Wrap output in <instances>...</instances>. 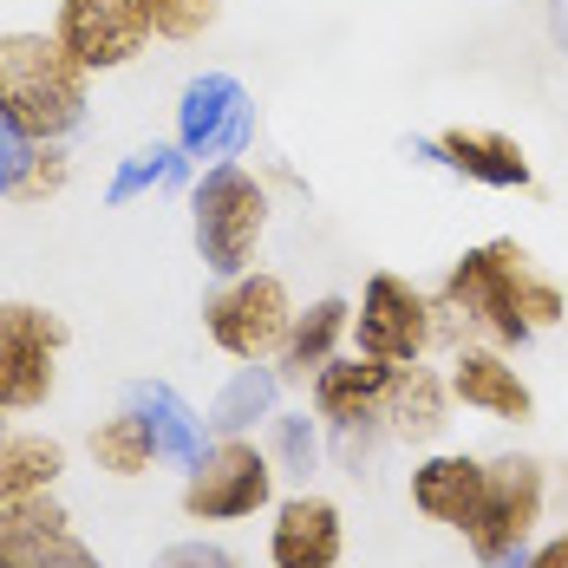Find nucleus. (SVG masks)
I'll return each instance as SVG.
<instances>
[{"label": "nucleus", "instance_id": "5", "mask_svg": "<svg viewBox=\"0 0 568 568\" xmlns=\"http://www.w3.org/2000/svg\"><path fill=\"white\" fill-rule=\"evenodd\" d=\"M275 504H282V470L255 438H216L183 470V490H176V510L190 523H248Z\"/></svg>", "mask_w": 568, "mask_h": 568}, {"label": "nucleus", "instance_id": "6", "mask_svg": "<svg viewBox=\"0 0 568 568\" xmlns=\"http://www.w3.org/2000/svg\"><path fill=\"white\" fill-rule=\"evenodd\" d=\"M287 327H294V294H287V282L268 275V268H248V275L223 282L203 301V334H210V346L229 353L235 366L275 359L282 341H287Z\"/></svg>", "mask_w": 568, "mask_h": 568}, {"label": "nucleus", "instance_id": "23", "mask_svg": "<svg viewBox=\"0 0 568 568\" xmlns=\"http://www.w3.org/2000/svg\"><path fill=\"white\" fill-rule=\"evenodd\" d=\"M190 176V158L176 151V144H144V151H131V158H118L112 183H105V203L124 210V203H138V196H158V190H176Z\"/></svg>", "mask_w": 568, "mask_h": 568}, {"label": "nucleus", "instance_id": "10", "mask_svg": "<svg viewBox=\"0 0 568 568\" xmlns=\"http://www.w3.org/2000/svg\"><path fill=\"white\" fill-rule=\"evenodd\" d=\"M53 40L79 59L92 79H99V72H124L131 59L158 40L151 0H59L53 7Z\"/></svg>", "mask_w": 568, "mask_h": 568}, {"label": "nucleus", "instance_id": "28", "mask_svg": "<svg viewBox=\"0 0 568 568\" xmlns=\"http://www.w3.org/2000/svg\"><path fill=\"white\" fill-rule=\"evenodd\" d=\"M158 568H235V556L223 542H210V536H183V542H171L158 556Z\"/></svg>", "mask_w": 568, "mask_h": 568}, {"label": "nucleus", "instance_id": "9", "mask_svg": "<svg viewBox=\"0 0 568 568\" xmlns=\"http://www.w3.org/2000/svg\"><path fill=\"white\" fill-rule=\"evenodd\" d=\"M255 144V99L235 72H196L176 99V151L210 171V164H235Z\"/></svg>", "mask_w": 568, "mask_h": 568}, {"label": "nucleus", "instance_id": "21", "mask_svg": "<svg viewBox=\"0 0 568 568\" xmlns=\"http://www.w3.org/2000/svg\"><path fill=\"white\" fill-rule=\"evenodd\" d=\"M85 452H92V470H105L112 484H138V477H151V470L164 464V457H158V438H151V425H144L131 405H118L112 418L92 425Z\"/></svg>", "mask_w": 568, "mask_h": 568}, {"label": "nucleus", "instance_id": "29", "mask_svg": "<svg viewBox=\"0 0 568 568\" xmlns=\"http://www.w3.org/2000/svg\"><path fill=\"white\" fill-rule=\"evenodd\" d=\"M27 158H33V138H27V131H13V118L0 112V203H7V190L20 183Z\"/></svg>", "mask_w": 568, "mask_h": 568}, {"label": "nucleus", "instance_id": "3", "mask_svg": "<svg viewBox=\"0 0 568 568\" xmlns=\"http://www.w3.org/2000/svg\"><path fill=\"white\" fill-rule=\"evenodd\" d=\"M190 242L216 282L248 275L268 242V183L242 164H210L190 183Z\"/></svg>", "mask_w": 568, "mask_h": 568}, {"label": "nucleus", "instance_id": "8", "mask_svg": "<svg viewBox=\"0 0 568 568\" xmlns=\"http://www.w3.org/2000/svg\"><path fill=\"white\" fill-rule=\"evenodd\" d=\"M65 321L40 301H0V405L7 412H40L59 393V359H65Z\"/></svg>", "mask_w": 568, "mask_h": 568}, {"label": "nucleus", "instance_id": "30", "mask_svg": "<svg viewBox=\"0 0 568 568\" xmlns=\"http://www.w3.org/2000/svg\"><path fill=\"white\" fill-rule=\"evenodd\" d=\"M516 568H568V523L556 529V536H542L536 549H523V562Z\"/></svg>", "mask_w": 568, "mask_h": 568}, {"label": "nucleus", "instance_id": "12", "mask_svg": "<svg viewBox=\"0 0 568 568\" xmlns=\"http://www.w3.org/2000/svg\"><path fill=\"white\" fill-rule=\"evenodd\" d=\"M268 523V568H341L346 562V516L327 490H294L275 504Z\"/></svg>", "mask_w": 568, "mask_h": 568}, {"label": "nucleus", "instance_id": "27", "mask_svg": "<svg viewBox=\"0 0 568 568\" xmlns=\"http://www.w3.org/2000/svg\"><path fill=\"white\" fill-rule=\"evenodd\" d=\"M327 432H334L327 452H334V464H341L346 477H359L379 445H393V438H386V418H353V425H327Z\"/></svg>", "mask_w": 568, "mask_h": 568}, {"label": "nucleus", "instance_id": "18", "mask_svg": "<svg viewBox=\"0 0 568 568\" xmlns=\"http://www.w3.org/2000/svg\"><path fill=\"white\" fill-rule=\"evenodd\" d=\"M353 341V301L341 294H321V301H307V307H294V327H287L282 353H275V373H282V386H301L307 393V379Z\"/></svg>", "mask_w": 568, "mask_h": 568}, {"label": "nucleus", "instance_id": "31", "mask_svg": "<svg viewBox=\"0 0 568 568\" xmlns=\"http://www.w3.org/2000/svg\"><path fill=\"white\" fill-rule=\"evenodd\" d=\"M7 418H13V412H7V405H0V438H7V432H13V425H7Z\"/></svg>", "mask_w": 568, "mask_h": 568}, {"label": "nucleus", "instance_id": "13", "mask_svg": "<svg viewBox=\"0 0 568 568\" xmlns=\"http://www.w3.org/2000/svg\"><path fill=\"white\" fill-rule=\"evenodd\" d=\"M445 379H452L457 405L490 418V425H529L536 418V393H529V379L516 373V359L504 346H484V341L452 346V373Z\"/></svg>", "mask_w": 568, "mask_h": 568}, {"label": "nucleus", "instance_id": "16", "mask_svg": "<svg viewBox=\"0 0 568 568\" xmlns=\"http://www.w3.org/2000/svg\"><path fill=\"white\" fill-rule=\"evenodd\" d=\"M393 373H398V366H386V359H366V353H334V359L307 379V412H314L321 425L379 418Z\"/></svg>", "mask_w": 568, "mask_h": 568}, {"label": "nucleus", "instance_id": "2", "mask_svg": "<svg viewBox=\"0 0 568 568\" xmlns=\"http://www.w3.org/2000/svg\"><path fill=\"white\" fill-rule=\"evenodd\" d=\"M0 112L33 144H65L85 131L92 112V72L40 27L0 33Z\"/></svg>", "mask_w": 568, "mask_h": 568}, {"label": "nucleus", "instance_id": "4", "mask_svg": "<svg viewBox=\"0 0 568 568\" xmlns=\"http://www.w3.org/2000/svg\"><path fill=\"white\" fill-rule=\"evenodd\" d=\"M549 510V464L529 452L484 457V504L464 529V549L477 568H516L536 523Z\"/></svg>", "mask_w": 568, "mask_h": 568}, {"label": "nucleus", "instance_id": "14", "mask_svg": "<svg viewBox=\"0 0 568 568\" xmlns=\"http://www.w3.org/2000/svg\"><path fill=\"white\" fill-rule=\"evenodd\" d=\"M412 510L438 529H470V516L484 504V457L477 452H425L412 464V484H405Z\"/></svg>", "mask_w": 568, "mask_h": 568}, {"label": "nucleus", "instance_id": "24", "mask_svg": "<svg viewBox=\"0 0 568 568\" xmlns=\"http://www.w3.org/2000/svg\"><path fill=\"white\" fill-rule=\"evenodd\" d=\"M268 457H275V470H282L294 490H307L314 470H321V457H327L321 418H307V412H275V418H268Z\"/></svg>", "mask_w": 568, "mask_h": 568}, {"label": "nucleus", "instance_id": "26", "mask_svg": "<svg viewBox=\"0 0 568 568\" xmlns=\"http://www.w3.org/2000/svg\"><path fill=\"white\" fill-rule=\"evenodd\" d=\"M216 20H223V0H151V27H158V40H176V47L203 40Z\"/></svg>", "mask_w": 568, "mask_h": 568}, {"label": "nucleus", "instance_id": "20", "mask_svg": "<svg viewBox=\"0 0 568 568\" xmlns=\"http://www.w3.org/2000/svg\"><path fill=\"white\" fill-rule=\"evenodd\" d=\"M275 412H282V373L268 359H248L210 398V432L216 438H255V432H268Z\"/></svg>", "mask_w": 568, "mask_h": 568}, {"label": "nucleus", "instance_id": "11", "mask_svg": "<svg viewBox=\"0 0 568 568\" xmlns=\"http://www.w3.org/2000/svg\"><path fill=\"white\" fill-rule=\"evenodd\" d=\"M0 568H105V562L72 529V510L59 504V490H47V497L0 504Z\"/></svg>", "mask_w": 568, "mask_h": 568}, {"label": "nucleus", "instance_id": "22", "mask_svg": "<svg viewBox=\"0 0 568 568\" xmlns=\"http://www.w3.org/2000/svg\"><path fill=\"white\" fill-rule=\"evenodd\" d=\"M65 477V445L53 432H7L0 438V504L20 497H47Z\"/></svg>", "mask_w": 568, "mask_h": 568}, {"label": "nucleus", "instance_id": "17", "mask_svg": "<svg viewBox=\"0 0 568 568\" xmlns=\"http://www.w3.org/2000/svg\"><path fill=\"white\" fill-rule=\"evenodd\" d=\"M379 418H386V438L393 445H438L445 425H452V379L432 373L425 359L418 366H398Z\"/></svg>", "mask_w": 568, "mask_h": 568}, {"label": "nucleus", "instance_id": "15", "mask_svg": "<svg viewBox=\"0 0 568 568\" xmlns=\"http://www.w3.org/2000/svg\"><path fill=\"white\" fill-rule=\"evenodd\" d=\"M438 144V164L457 171L464 183H484V190H529V151L516 144L510 131H490V124H452L432 138Z\"/></svg>", "mask_w": 568, "mask_h": 568}, {"label": "nucleus", "instance_id": "25", "mask_svg": "<svg viewBox=\"0 0 568 568\" xmlns=\"http://www.w3.org/2000/svg\"><path fill=\"white\" fill-rule=\"evenodd\" d=\"M65 183H72V158H65V144H33V158H27L20 183L7 190V203H20V210H40V203H53Z\"/></svg>", "mask_w": 568, "mask_h": 568}, {"label": "nucleus", "instance_id": "7", "mask_svg": "<svg viewBox=\"0 0 568 568\" xmlns=\"http://www.w3.org/2000/svg\"><path fill=\"white\" fill-rule=\"evenodd\" d=\"M432 346H438V301L393 268L366 275L353 301V353L386 359V366H418Z\"/></svg>", "mask_w": 568, "mask_h": 568}, {"label": "nucleus", "instance_id": "1", "mask_svg": "<svg viewBox=\"0 0 568 568\" xmlns=\"http://www.w3.org/2000/svg\"><path fill=\"white\" fill-rule=\"evenodd\" d=\"M438 301L452 307V321L464 334H484V346H529L536 334L562 327L568 321V294L562 282H549L529 248L497 235V242H477L452 262V275L438 287Z\"/></svg>", "mask_w": 568, "mask_h": 568}, {"label": "nucleus", "instance_id": "19", "mask_svg": "<svg viewBox=\"0 0 568 568\" xmlns=\"http://www.w3.org/2000/svg\"><path fill=\"white\" fill-rule=\"evenodd\" d=\"M124 405L151 425V438H158V457L171 464V470H190L196 457L210 452L216 438H210V418L190 405V398L176 393V386H164V379H138L131 393H124Z\"/></svg>", "mask_w": 568, "mask_h": 568}]
</instances>
